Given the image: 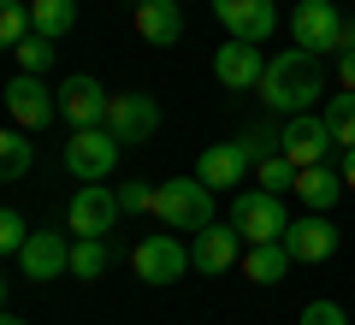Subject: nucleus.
Wrapping results in <instances>:
<instances>
[{"label": "nucleus", "mask_w": 355, "mask_h": 325, "mask_svg": "<svg viewBox=\"0 0 355 325\" xmlns=\"http://www.w3.org/2000/svg\"><path fill=\"white\" fill-rule=\"evenodd\" d=\"M279 148L291 154L296 166H320V160H326V148H338V137H331V125L320 113H296V118H284Z\"/></svg>", "instance_id": "f8f14e48"}, {"label": "nucleus", "mask_w": 355, "mask_h": 325, "mask_svg": "<svg viewBox=\"0 0 355 325\" xmlns=\"http://www.w3.org/2000/svg\"><path fill=\"white\" fill-rule=\"evenodd\" d=\"M6 113H12L18 130H42L53 113H60V95H53L36 71H18L12 83H6Z\"/></svg>", "instance_id": "423d86ee"}, {"label": "nucleus", "mask_w": 355, "mask_h": 325, "mask_svg": "<svg viewBox=\"0 0 355 325\" xmlns=\"http://www.w3.org/2000/svg\"><path fill=\"white\" fill-rule=\"evenodd\" d=\"M320 89H326V53H314V48H284V53H272L266 71H261V100L272 113H284V118L314 113Z\"/></svg>", "instance_id": "f257e3e1"}, {"label": "nucleus", "mask_w": 355, "mask_h": 325, "mask_svg": "<svg viewBox=\"0 0 355 325\" xmlns=\"http://www.w3.org/2000/svg\"><path fill=\"white\" fill-rule=\"evenodd\" d=\"M231 225L243 231V243H284L291 219H284V201L272 189H243L231 201Z\"/></svg>", "instance_id": "20e7f679"}, {"label": "nucleus", "mask_w": 355, "mask_h": 325, "mask_svg": "<svg viewBox=\"0 0 355 325\" xmlns=\"http://www.w3.org/2000/svg\"><path fill=\"white\" fill-rule=\"evenodd\" d=\"M18 266H24L30 284H53L60 272H71V237H65V231H30Z\"/></svg>", "instance_id": "9d476101"}, {"label": "nucleus", "mask_w": 355, "mask_h": 325, "mask_svg": "<svg viewBox=\"0 0 355 325\" xmlns=\"http://www.w3.org/2000/svg\"><path fill=\"white\" fill-rule=\"evenodd\" d=\"M30 18H36L42 36L65 42V36L77 30V0H30Z\"/></svg>", "instance_id": "412c9836"}, {"label": "nucleus", "mask_w": 355, "mask_h": 325, "mask_svg": "<svg viewBox=\"0 0 355 325\" xmlns=\"http://www.w3.org/2000/svg\"><path fill=\"white\" fill-rule=\"evenodd\" d=\"M214 195L219 189H207L202 177H172V184L154 189V219L166 231H207L214 225Z\"/></svg>", "instance_id": "f03ea898"}, {"label": "nucleus", "mask_w": 355, "mask_h": 325, "mask_svg": "<svg viewBox=\"0 0 355 325\" xmlns=\"http://www.w3.org/2000/svg\"><path fill=\"white\" fill-rule=\"evenodd\" d=\"M261 71H266L261 42H237V36H231L225 48L214 53V77H219L225 89H261Z\"/></svg>", "instance_id": "2eb2a0df"}, {"label": "nucleus", "mask_w": 355, "mask_h": 325, "mask_svg": "<svg viewBox=\"0 0 355 325\" xmlns=\"http://www.w3.org/2000/svg\"><path fill=\"white\" fill-rule=\"evenodd\" d=\"M331 125V137H338V148H355V89H343V95L326 100V113H320Z\"/></svg>", "instance_id": "5701e85b"}, {"label": "nucleus", "mask_w": 355, "mask_h": 325, "mask_svg": "<svg viewBox=\"0 0 355 325\" xmlns=\"http://www.w3.org/2000/svg\"><path fill=\"white\" fill-rule=\"evenodd\" d=\"M154 189H160V184L130 177V184H119V207H125V213H154Z\"/></svg>", "instance_id": "c756f323"}, {"label": "nucleus", "mask_w": 355, "mask_h": 325, "mask_svg": "<svg viewBox=\"0 0 355 325\" xmlns=\"http://www.w3.org/2000/svg\"><path fill=\"white\" fill-rule=\"evenodd\" d=\"M107 130H113L119 142H148L154 130H160V100L142 95V89H130V95H113V107H107Z\"/></svg>", "instance_id": "6e6552de"}, {"label": "nucleus", "mask_w": 355, "mask_h": 325, "mask_svg": "<svg viewBox=\"0 0 355 325\" xmlns=\"http://www.w3.org/2000/svg\"><path fill=\"white\" fill-rule=\"evenodd\" d=\"M343 189H349V184H343V172H331L326 160H320V166H302V172H296V195H302L314 213H326L331 201L343 195Z\"/></svg>", "instance_id": "6ab92c4d"}, {"label": "nucleus", "mask_w": 355, "mask_h": 325, "mask_svg": "<svg viewBox=\"0 0 355 325\" xmlns=\"http://www.w3.org/2000/svg\"><path fill=\"white\" fill-rule=\"evenodd\" d=\"M119 148H125V142H119L107 125H95V130H71V142H65V172H71L77 184H101V177H113Z\"/></svg>", "instance_id": "7ed1b4c3"}, {"label": "nucleus", "mask_w": 355, "mask_h": 325, "mask_svg": "<svg viewBox=\"0 0 355 325\" xmlns=\"http://www.w3.org/2000/svg\"><path fill=\"white\" fill-rule=\"evenodd\" d=\"M338 53H355V24H343V36H338Z\"/></svg>", "instance_id": "72a5a7b5"}, {"label": "nucleus", "mask_w": 355, "mask_h": 325, "mask_svg": "<svg viewBox=\"0 0 355 325\" xmlns=\"http://www.w3.org/2000/svg\"><path fill=\"white\" fill-rule=\"evenodd\" d=\"M214 18L237 42H272V30H279V6L272 0H214Z\"/></svg>", "instance_id": "9b49d317"}, {"label": "nucleus", "mask_w": 355, "mask_h": 325, "mask_svg": "<svg viewBox=\"0 0 355 325\" xmlns=\"http://www.w3.org/2000/svg\"><path fill=\"white\" fill-rule=\"evenodd\" d=\"M30 30H36V18H30V0H6V6H0V42H6V48H18Z\"/></svg>", "instance_id": "a878e982"}, {"label": "nucleus", "mask_w": 355, "mask_h": 325, "mask_svg": "<svg viewBox=\"0 0 355 325\" xmlns=\"http://www.w3.org/2000/svg\"><path fill=\"white\" fill-rule=\"evenodd\" d=\"M12 53H18V71H36V77H42V71L53 65V36H42V30H30V36L18 42Z\"/></svg>", "instance_id": "bb28decb"}, {"label": "nucleus", "mask_w": 355, "mask_h": 325, "mask_svg": "<svg viewBox=\"0 0 355 325\" xmlns=\"http://www.w3.org/2000/svg\"><path fill=\"white\" fill-rule=\"evenodd\" d=\"M190 249L178 243V231H166V237H142L137 249H130V272L142 278V284H178V278L190 272Z\"/></svg>", "instance_id": "39448f33"}, {"label": "nucleus", "mask_w": 355, "mask_h": 325, "mask_svg": "<svg viewBox=\"0 0 355 325\" xmlns=\"http://www.w3.org/2000/svg\"><path fill=\"white\" fill-rule=\"evenodd\" d=\"M137 36L154 48H178L184 36V6L178 0H137Z\"/></svg>", "instance_id": "f3484780"}, {"label": "nucleus", "mask_w": 355, "mask_h": 325, "mask_svg": "<svg viewBox=\"0 0 355 325\" xmlns=\"http://www.w3.org/2000/svg\"><path fill=\"white\" fill-rule=\"evenodd\" d=\"M24 243H30L24 213H18V207H6V213H0V249H6V254H24Z\"/></svg>", "instance_id": "cd10ccee"}, {"label": "nucleus", "mask_w": 355, "mask_h": 325, "mask_svg": "<svg viewBox=\"0 0 355 325\" xmlns=\"http://www.w3.org/2000/svg\"><path fill=\"white\" fill-rule=\"evenodd\" d=\"M296 254L284 249V243H249V254H243V272L254 278V284H279L284 272H291Z\"/></svg>", "instance_id": "aec40b11"}, {"label": "nucleus", "mask_w": 355, "mask_h": 325, "mask_svg": "<svg viewBox=\"0 0 355 325\" xmlns=\"http://www.w3.org/2000/svg\"><path fill=\"white\" fill-rule=\"evenodd\" d=\"M119 219H125V207H119V189H95V184L77 189V195H71V213H65L71 237H107Z\"/></svg>", "instance_id": "0eeeda50"}, {"label": "nucleus", "mask_w": 355, "mask_h": 325, "mask_svg": "<svg viewBox=\"0 0 355 325\" xmlns=\"http://www.w3.org/2000/svg\"><path fill=\"white\" fill-rule=\"evenodd\" d=\"M296 325H349V313H343L338 301H308V308H302V319H296Z\"/></svg>", "instance_id": "7c9ffc66"}, {"label": "nucleus", "mask_w": 355, "mask_h": 325, "mask_svg": "<svg viewBox=\"0 0 355 325\" xmlns=\"http://www.w3.org/2000/svg\"><path fill=\"white\" fill-rule=\"evenodd\" d=\"M254 172H261V189H272V195H284V189H296V172H302V166L291 160V154H266L261 166H254Z\"/></svg>", "instance_id": "b1692460"}, {"label": "nucleus", "mask_w": 355, "mask_h": 325, "mask_svg": "<svg viewBox=\"0 0 355 325\" xmlns=\"http://www.w3.org/2000/svg\"><path fill=\"white\" fill-rule=\"evenodd\" d=\"M0 325H24V319H18V313H6V319H0Z\"/></svg>", "instance_id": "f704fd0d"}, {"label": "nucleus", "mask_w": 355, "mask_h": 325, "mask_svg": "<svg viewBox=\"0 0 355 325\" xmlns=\"http://www.w3.org/2000/svg\"><path fill=\"white\" fill-rule=\"evenodd\" d=\"M338 83L355 89V53H338Z\"/></svg>", "instance_id": "2f4dec72"}, {"label": "nucleus", "mask_w": 355, "mask_h": 325, "mask_svg": "<svg viewBox=\"0 0 355 325\" xmlns=\"http://www.w3.org/2000/svg\"><path fill=\"white\" fill-rule=\"evenodd\" d=\"M249 166H254V160L237 148V142H214V148H207L202 160H196V177H202L207 189H237Z\"/></svg>", "instance_id": "a211bd4d"}, {"label": "nucleus", "mask_w": 355, "mask_h": 325, "mask_svg": "<svg viewBox=\"0 0 355 325\" xmlns=\"http://www.w3.org/2000/svg\"><path fill=\"white\" fill-rule=\"evenodd\" d=\"M284 249H291L296 261H331V254H338V225H331L326 213H308V219H296V225L284 231Z\"/></svg>", "instance_id": "dca6fc26"}, {"label": "nucleus", "mask_w": 355, "mask_h": 325, "mask_svg": "<svg viewBox=\"0 0 355 325\" xmlns=\"http://www.w3.org/2000/svg\"><path fill=\"white\" fill-rule=\"evenodd\" d=\"M291 36H296V48H314V53H338V36H343L338 0H302V6L291 12Z\"/></svg>", "instance_id": "1a4fd4ad"}, {"label": "nucleus", "mask_w": 355, "mask_h": 325, "mask_svg": "<svg viewBox=\"0 0 355 325\" xmlns=\"http://www.w3.org/2000/svg\"><path fill=\"white\" fill-rule=\"evenodd\" d=\"M237 148L249 154L254 166H261L266 154H279V137H272V130H266V125H249V130H243V137H237Z\"/></svg>", "instance_id": "c85d7f7f"}, {"label": "nucleus", "mask_w": 355, "mask_h": 325, "mask_svg": "<svg viewBox=\"0 0 355 325\" xmlns=\"http://www.w3.org/2000/svg\"><path fill=\"white\" fill-rule=\"evenodd\" d=\"M30 160H36V148H30V130H6V137H0V177H6V184H18V177L30 172Z\"/></svg>", "instance_id": "4be33fe9"}, {"label": "nucleus", "mask_w": 355, "mask_h": 325, "mask_svg": "<svg viewBox=\"0 0 355 325\" xmlns=\"http://www.w3.org/2000/svg\"><path fill=\"white\" fill-rule=\"evenodd\" d=\"M107 107H113V95H107L95 77H65V89H60V113L71 118V130H95V125H107Z\"/></svg>", "instance_id": "4468645a"}, {"label": "nucleus", "mask_w": 355, "mask_h": 325, "mask_svg": "<svg viewBox=\"0 0 355 325\" xmlns=\"http://www.w3.org/2000/svg\"><path fill=\"white\" fill-rule=\"evenodd\" d=\"M190 261H196V272H207V278L231 272V266L243 261V231H237V225H219V219H214L207 231H196Z\"/></svg>", "instance_id": "ddd939ff"}, {"label": "nucleus", "mask_w": 355, "mask_h": 325, "mask_svg": "<svg viewBox=\"0 0 355 325\" xmlns=\"http://www.w3.org/2000/svg\"><path fill=\"white\" fill-rule=\"evenodd\" d=\"M71 272L77 278H101L107 272V243L101 237H77L71 243Z\"/></svg>", "instance_id": "393cba45"}, {"label": "nucleus", "mask_w": 355, "mask_h": 325, "mask_svg": "<svg viewBox=\"0 0 355 325\" xmlns=\"http://www.w3.org/2000/svg\"><path fill=\"white\" fill-rule=\"evenodd\" d=\"M338 172H343V184L355 189V148H343V166H338Z\"/></svg>", "instance_id": "473e14b6"}]
</instances>
